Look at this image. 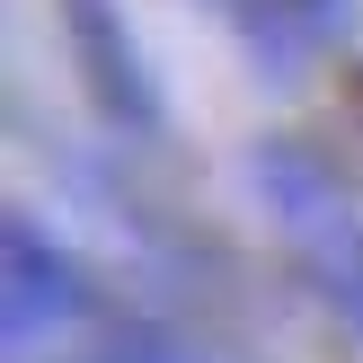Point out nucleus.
<instances>
[{"instance_id":"nucleus-2","label":"nucleus","mask_w":363,"mask_h":363,"mask_svg":"<svg viewBox=\"0 0 363 363\" xmlns=\"http://www.w3.org/2000/svg\"><path fill=\"white\" fill-rule=\"evenodd\" d=\"M53 9H62V45H71V71H80V98L98 106V124L124 142H160L169 98H160V71L142 53L124 0H53Z\"/></svg>"},{"instance_id":"nucleus-4","label":"nucleus","mask_w":363,"mask_h":363,"mask_svg":"<svg viewBox=\"0 0 363 363\" xmlns=\"http://www.w3.org/2000/svg\"><path fill=\"white\" fill-rule=\"evenodd\" d=\"M71 363H195L186 346H177L169 328H151V319H124V328H106L89 354H71Z\"/></svg>"},{"instance_id":"nucleus-3","label":"nucleus","mask_w":363,"mask_h":363,"mask_svg":"<svg viewBox=\"0 0 363 363\" xmlns=\"http://www.w3.org/2000/svg\"><path fill=\"white\" fill-rule=\"evenodd\" d=\"M0 328H9V346H35V337L71 328V319L98 311V293H89L80 257H71L62 240H53L45 222H35L27 204L0 213Z\"/></svg>"},{"instance_id":"nucleus-1","label":"nucleus","mask_w":363,"mask_h":363,"mask_svg":"<svg viewBox=\"0 0 363 363\" xmlns=\"http://www.w3.org/2000/svg\"><path fill=\"white\" fill-rule=\"evenodd\" d=\"M248 186H257V204L275 213L284 248H293V266L311 275V293L328 301V319L363 346V222H354L346 186H337L328 151L275 133V142L248 151Z\"/></svg>"}]
</instances>
